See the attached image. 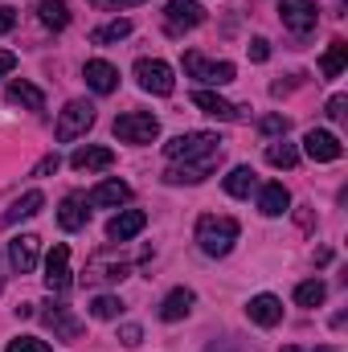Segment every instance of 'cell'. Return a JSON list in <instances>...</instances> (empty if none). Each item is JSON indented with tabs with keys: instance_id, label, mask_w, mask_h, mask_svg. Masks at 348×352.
<instances>
[{
	"instance_id": "24",
	"label": "cell",
	"mask_w": 348,
	"mask_h": 352,
	"mask_svg": "<svg viewBox=\"0 0 348 352\" xmlns=\"http://www.w3.org/2000/svg\"><path fill=\"white\" fill-rule=\"evenodd\" d=\"M58 226L70 230V234L83 230V226H87V201H83V197H66L62 209H58Z\"/></svg>"
},
{
	"instance_id": "28",
	"label": "cell",
	"mask_w": 348,
	"mask_h": 352,
	"mask_svg": "<svg viewBox=\"0 0 348 352\" xmlns=\"http://www.w3.org/2000/svg\"><path fill=\"white\" fill-rule=\"evenodd\" d=\"M348 62V45L336 37L332 45H328V54H324V62H320V70H324V78H340V70H345Z\"/></svg>"
},
{
	"instance_id": "35",
	"label": "cell",
	"mask_w": 348,
	"mask_h": 352,
	"mask_svg": "<svg viewBox=\"0 0 348 352\" xmlns=\"http://www.w3.org/2000/svg\"><path fill=\"white\" fill-rule=\"evenodd\" d=\"M259 127L266 131V135H287V119H283V115H266Z\"/></svg>"
},
{
	"instance_id": "15",
	"label": "cell",
	"mask_w": 348,
	"mask_h": 352,
	"mask_svg": "<svg viewBox=\"0 0 348 352\" xmlns=\"http://www.w3.org/2000/svg\"><path fill=\"white\" fill-rule=\"evenodd\" d=\"M127 201H131V188L123 180H102V184L90 188V197H87V205H94V209H119Z\"/></svg>"
},
{
	"instance_id": "3",
	"label": "cell",
	"mask_w": 348,
	"mask_h": 352,
	"mask_svg": "<svg viewBox=\"0 0 348 352\" xmlns=\"http://www.w3.org/2000/svg\"><path fill=\"white\" fill-rule=\"evenodd\" d=\"M115 135H119L123 144H152V140L160 135V123H156V115H148V111H127V115L115 119Z\"/></svg>"
},
{
	"instance_id": "14",
	"label": "cell",
	"mask_w": 348,
	"mask_h": 352,
	"mask_svg": "<svg viewBox=\"0 0 348 352\" xmlns=\"http://www.w3.org/2000/svg\"><path fill=\"white\" fill-rule=\"evenodd\" d=\"M37 246H41V238H33V234L12 238V242H8V266H12L17 274H29V270L37 266Z\"/></svg>"
},
{
	"instance_id": "34",
	"label": "cell",
	"mask_w": 348,
	"mask_h": 352,
	"mask_svg": "<svg viewBox=\"0 0 348 352\" xmlns=\"http://www.w3.org/2000/svg\"><path fill=\"white\" fill-rule=\"evenodd\" d=\"M119 340H123L127 349H140V340H144V332H140V324H123V328H119Z\"/></svg>"
},
{
	"instance_id": "23",
	"label": "cell",
	"mask_w": 348,
	"mask_h": 352,
	"mask_svg": "<svg viewBox=\"0 0 348 352\" xmlns=\"http://www.w3.org/2000/svg\"><path fill=\"white\" fill-rule=\"evenodd\" d=\"M259 209L266 213V217H283L287 209H291V192L274 180V184H266L262 188V197H259Z\"/></svg>"
},
{
	"instance_id": "19",
	"label": "cell",
	"mask_w": 348,
	"mask_h": 352,
	"mask_svg": "<svg viewBox=\"0 0 348 352\" xmlns=\"http://www.w3.org/2000/svg\"><path fill=\"white\" fill-rule=\"evenodd\" d=\"M4 98H8L12 107H25V111H41V107H45V94L33 87V82H21V78H17V82H8Z\"/></svg>"
},
{
	"instance_id": "13",
	"label": "cell",
	"mask_w": 348,
	"mask_h": 352,
	"mask_svg": "<svg viewBox=\"0 0 348 352\" xmlns=\"http://www.w3.org/2000/svg\"><path fill=\"white\" fill-rule=\"evenodd\" d=\"M144 226H148V213H144V209H123V213H115V217L107 221V238H111V242H131Z\"/></svg>"
},
{
	"instance_id": "40",
	"label": "cell",
	"mask_w": 348,
	"mask_h": 352,
	"mask_svg": "<svg viewBox=\"0 0 348 352\" xmlns=\"http://www.w3.org/2000/svg\"><path fill=\"white\" fill-rule=\"evenodd\" d=\"M17 25V8H8V4H0V33H8Z\"/></svg>"
},
{
	"instance_id": "10",
	"label": "cell",
	"mask_w": 348,
	"mask_h": 352,
	"mask_svg": "<svg viewBox=\"0 0 348 352\" xmlns=\"http://www.w3.org/2000/svg\"><path fill=\"white\" fill-rule=\"evenodd\" d=\"M41 320H45V328H50L58 340H78V336H83V320H78L66 303H50V307L41 311Z\"/></svg>"
},
{
	"instance_id": "1",
	"label": "cell",
	"mask_w": 348,
	"mask_h": 352,
	"mask_svg": "<svg viewBox=\"0 0 348 352\" xmlns=\"http://www.w3.org/2000/svg\"><path fill=\"white\" fill-rule=\"evenodd\" d=\"M238 234H242L238 217H226V213H205V217L197 221V246H201L209 258H226V254L234 250Z\"/></svg>"
},
{
	"instance_id": "27",
	"label": "cell",
	"mask_w": 348,
	"mask_h": 352,
	"mask_svg": "<svg viewBox=\"0 0 348 352\" xmlns=\"http://www.w3.org/2000/svg\"><path fill=\"white\" fill-rule=\"evenodd\" d=\"M127 33H131V21H127V16H119V21L98 25V29L90 33V41H94V45H111V41H123Z\"/></svg>"
},
{
	"instance_id": "22",
	"label": "cell",
	"mask_w": 348,
	"mask_h": 352,
	"mask_svg": "<svg viewBox=\"0 0 348 352\" xmlns=\"http://www.w3.org/2000/svg\"><path fill=\"white\" fill-rule=\"evenodd\" d=\"M41 205H45V197H41L37 188H29L21 201H12V209H8L0 221H4V226H17V221H25V217H37V213H41Z\"/></svg>"
},
{
	"instance_id": "9",
	"label": "cell",
	"mask_w": 348,
	"mask_h": 352,
	"mask_svg": "<svg viewBox=\"0 0 348 352\" xmlns=\"http://www.w3.org/2000/svg\"><path fill=\"white\" fill-rule=\"evenodd\" d=\"M279 12H283V25L291 33H312L316 21H320L316 0H279Z\"/></svg>"
},
{
	"instance_id": "26",
	"label": "cell",
	"mask_w": 348,
	"mask_h": 352,
	"mask_svg": "<svg viewBox=\"0 0 348 352\" xmlns=\"http://www.w3.org/2000/svg\"><path fill=\"white\" fill-rule=\"evenodd\" d=\"M37 16H41L45 29H66V25H70V8H66L62 0H41Z\"/></svg>"
},
{
	"instance_id": "36",
	"label": "cell",
	"mask_w": 348,
	"mask_h": 352,
	"mask_svg": "<svg viewBox=\"0 0 348 352\" xmlns=\"http://www.w3.org/2000/svg\"><path fill=\"white\" fill-rule=\"evenodd\" d=\"M270 58V45H266V37H254L250 41V62H266Z\"/></svg>"
},
{
	"instance_id": "31",
	"label": "cell",
	"mask_w": 348,
	"mask_h": 352,
	"mask_svg": "<svg viewBox=\"0 0 348 352\" xmlns=\"http://www.w3.org/2000/svg\"><path fill=\"white\" fill-rule=\"evenodd\" d=\"M119 311H123V303H119L115 295H94V299H90V316H94V320H115Z\"/></svg>"
},
{
	"instance_id": "8",
	"label": "cell",
	"mask_w": 348,
	"mask_h": 352,
	"mask_svg": "<svg viewBox=\"0 0 348 352\" xmlns=\"http://www.w3.org/2000/svg\"><path fill=\"white\" fill-rule=\"evenodd\" d=\"M217 164H221V148H217V152H209V156H197V160L173 164V168L164 173V180H168V184H201L205 176L217 168Z\"/></svg>"
},
{
	"instance_id": "30",
	"label": "cell",
	"mask_w": 348,
	"mask_h": 352,
	"mask_svg": "<svg viewBox=\"0 0 348 352\" xmlns=\"http://www.w3.org/2000/svg\"><path fill=\"white\" fill-rule=\"evenodd\" d=\"M250 188H254V168L250 164H238L234 173L226 176V192L230 197H250Z\"/></svg>"
},
{
	"instance_id": "32",
	"label": "cell",
	"mask_w": 348,
	"mask_h": 352,
	"mask_svg": "<svg viewBox=\"0 0 348 352\" xmlns=\"http://www.w3.org/2000/svg\"><path fill=\"white\" fill-rule=\"evenodd\" d=\"M87 278H107V283H119V278H127V266H123V263H119V266H102V263H94V266H90Z\"/></svg>"
},
{
	"instance_id": "4",
	"label": "cell",
	"mask_w": 348,
	"mask_h": 352,
	"mask_svg": "<svg viewBox=\"0 0 348 352\" xmlns=\"http://www.w3.org/2000/svg\"><path fill=\"white\" fill-rule=\"evenodd\" d=\"M135 82H140V90H148V94H173L176 90L173 66L160 62V58H140L135 62Z\"/></svg>"
},
{
	"instance_id": "2",
	"label": "cell",
	"mask_w": 348,
	"mask_h": 352,
	"mask_svg": "<svg viewBox=\"0 0 348 352\" xmlns=\"http://www.w3.org/2000/svg\"><path fill=\"white\" fill-rule=\"evenodd\" d=\"M217 135L213 131H184V135H173L168 144H164V156L168 160H197V156H209V152H217Z\"/></svg>"
},
{
	"instance_id": "17",
	"label": "cell",
	"mask_w": 348,
	"mask_h": 352,
	"mask_svg": "<svg viewBox=\"0 0 348 352\" xmlns=\"http://www.w3.org/2000/svg\"><path fill=\"white\" fill-rule=\"evenodd\" d=\"M87 87L94 90V94H111V90L119 87V70L111 66V62H102V58H94V62H87Z\"/></svg>"
},
{
	"instance_id": "7",
	"label": "cell",
	"mask_w": 348,
	"mask_h": 352,
	"mask_svg": "<svg viewBox=\"0 0 348 352\" xmlns=\"http://www.w3.org/2000/svg\"><path fill=\"white\" fill-rule=\"evenodd\" d=\"M201 21H205V8H201L197 0H168V8H164V29H168L173 37L197 29Z\"/></svg>"
},
{
	"instance_id": "11",
	"label": "cell",
	"mask_w": 348,
	"mask_h": 352,
	"mask_svg": "<svg viewBox=\"0 0 348 352\" xmlns=\"http://www.w3.org/2000/svg\"><path fill=\"white\" fill-rule=\"evenodd\" d=\"M303 152H307L316 164H332V160L345 156V144H340L332 131H316V127H312V131L303 135Z\"/></svg>"
},
{
	"instance_id": "6",
	"label": "cell",
	"mask_w": 348,
	"mask_h": 352,
	"mask_svg": "<svg viewBox=\"0 0 348 352\" xmlns=\"http://www.w3.org/2000/svg\"><path fill=\"white\" fill-rule=\"evenodd\" d=\"M184 74L188 78H197V82H209V87H226V82H234V66L230 62H205L197 50H188L184 54Z\"/></svg>"
},
{
	"instance_id": "42",
	"label": "cell",
	"mask_w": 348,
	"mask_h": 352,
	"mask_svg": "<svg viewBox=\"0 0 348 352\" xmlns=\"http://www.w3.org/2000/svg\"><path fill=\"white\" fill-rule=\"evenodd\" d=\"M283 352H299V349H283ZM312 352H336V349H312Z\"/></svg>"
},
{
	"instance_id": "29",
	"label": "cell",
	"mask_w": 348,
	"mask_h": 352,
	"mask_svg": "<svg viewBox=\"0 0 348 352\" xmlns=\"http://www.w3.org/2000/svg\"><path fill=\"white\" fill-rule=\"evenodd\" d=\"M324 299H328V287H324L320 278H307V283L295 287V303H299V307H320Z\"/></svg>"
},
{
	"instance_id": "41",
	"label": "cell",
	"mask_w": 348,
	"mask_h": 352,
	"mask_svg": "<svg viewBox=\"0 0 348 352\" xmlns=\"http://www.w3.org/2000/svg\"><path fill=\"white\" fill-rule=\"evenodd\" d=\"M98 8H131V4H144V0H90Z\"/></svg>"
},
{
	"instance_id": "18",
	"label": "cell",
	"mask_w": 348,
	"mask_h": 352,
	"mask_svg": "<svg viewBox=\"0 0 348 352\" xmlns=\"http://www.w3.org/2000/svg\"><path fill=\"white\" fill-rule=\"evenodd\" d=\"M246 316L262 324V328H274L279 320H283V299H274V295H254L250 303H246Z\"/></svg>"
},
{
	"instance_id": "16",
	"label": "cell",
	"mask_w": 348,
	"mask_h": 352,
	"mask_svg": "<svg viewBox=\"0 0 348 352\" xmlns=\"http://www.w3.org/2000/svg\"><path fill=\"white\" fill-rule=\"evenodd\" d=\"M111 164H115V152H111V148H94V144L78 148V152L70 156V168H74V173H102V168H111Z\"/></svg>"
},
{
	"instance_id": "43",
	"label": "cell",
	"mask_w": 348,
	"mask_h": 352,
	"mask_svg": "<svg viewBox=\"0 0 348 352\" xmlns=\"http://www.w3.org/2000/svg\"><path fill=\"white\" fill-rule=\"evenodd\" d=\"M0 291H4V266H0Z\"/></svg>"
},
{
	"instance_id": "5",
	"label": "cell",
	"mask_w": 348,
	"mask_h": 352,
	"mask_svg": "<svg viewBox=\"0 0 348 352\" xmlns=\"http://www.w3.org/2000/svg\"><path fill=\"white\" fill-rule=\"evenodd\" d=\"M90 127H94V107H90L87 98L66 102V111L58 115V140H62V144H70V140L87 135Z\"/></svg>"
},
{
	"instance_id": "20",
	"label": "cell",
	"mask_w": 348,
	"mask_h": 352,
	"mask_svg": "<svg viewBox=\"0 0 348 352\" xmlns=\"http://www.w3.org/2000/svg\"><path fill=\"white\" fill-rule=\"evenodd\" d=\"M193 303H197V295L188 291V287H176L173 295L160 303V320H168V324H176V320H184L188 311H193Z\"/></svg>"
},
{
	"instance_id": "25",
	"label": "cell",
	"mask_w": 348,
	"mask_h": 352,
	"mask_svg": "<svg viewBox=\"0 0 348 352\" xmlns=\"http://www.w3.org/2000/svg\"><path fill=\"white\" fill-rule=\"evenodd\" d=\"M266 164H270V168H295V164H299V152H295V144H287V140H274V144H266Z\"/></svg>"
},
{
	"instance_id": "21",
	"label": "cell",
	"mask_w": 348,
	"mask_h": 352,
	"mask_svg": "<svg viewBox=\"0 0 348 352\" xmlns=\"http://www.w3.org/2000/svg\"><path fill=\"white\" fill-rule=\"evenodd\" d=\"M193 102H197L205 115H213V119H238V115H242L234 102H226V98H221V94H213V90H197V94H193Z\"/></svg>"
},
{
	"instance_id": "37",
	"label": "cell",
	"mask_w": 348,
	"mask_h": 352,
	"mask_svg": "<svg viewBox=\"0 0 348 352\" xmlns=\"http://www.w3.org/2000/svg\"><path fill=\"white\" fill-rule=\"evenodd\" d=\"M345 107H348L345 94H332V98H328V111H324V115H328V119H340V115H345Z\"/></svg>"
},
{
	"instance_id": "33",
	"label": "cell",
	"mask_w": 348,
	"mask_h": 352,
	"mask_svg": "<svg viewBox=\"0 0 348 352\" xmlns=\"http://www.w3.org/2000/svg\"><path fill=\"white\" fill-rule=\"evenodd\" d=\"M8 352H50V344L37 336H17V340H8Z\"/></svg>"
},
{
	"instance_id": "12",
	"label": "cell",
	"mask_w": 348,
	"mask_h": 352,
	"mask_svg": "<svg viewBox=\"0 0 348 352\" xmlns=\"http://www.w3.org/2000/svg\"><path fill=\"white\" fill-rule=\"evenodd\" d=\"M45 287H50L54 295L70 291V246H66V242H58V246L50 250V258H45Z\"/></svg>"
},
{
	"instance_id": "38",
	"label": "cell",
	"mask_w": 348,
	"mask_h": 352,
	"mask_svg": "<svg viewBox=\"0 0 348 352\" xmlns=\"http://www.w3.org/2000/svg\"><path fill=\"white\" fill-rule=\"evenodd\" d=\"M17 70V54L12 50H0V78H8Z\"/></svg>"
},
{
	"instance_id": "39",
	"label": "cell",
	"mask_w": 348,
	"mask_h": 352,
	"mask_svg": "<svg viewBox=\"0 0 348 352\" xmlns=\"http://www.w3.org/2000/svg\"><path fill=\"white\" fill-rule=\"evenodd\" d=\"M58 164H62V160H58V152H54V156H45V160H41V164L33 168V176H50V173H58Z\"/></svg>"
}]
</instances>
